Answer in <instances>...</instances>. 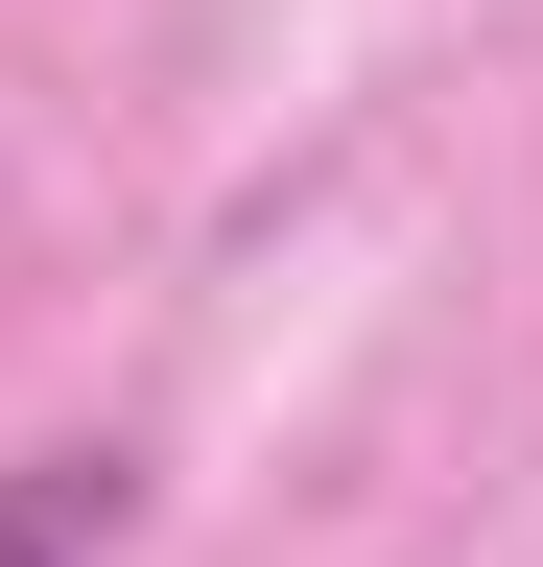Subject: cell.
<instances>
[{
	"label": "cell",
	"instance_id": "obj_1",
	"mask_svg": "<svg viewBox=\"0 0 543 567\" xmlns=\"http://www.w3.org/2000/svg\"><path fill=\"white\" fill-rule=\"evenodd\" d=\"M143 544V450H0V567H118Z\"/></svg>",
	"mask_w": 543,
	"mask_h": 567
}]
</instances>
